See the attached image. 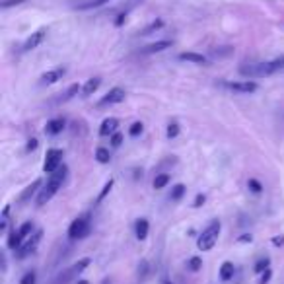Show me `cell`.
<instances>
[{
    "label": "cell",
    "mask_w": 284,
    "mask_h": 284,
    "mask_svg": "<svg viewBox=\"0 0 284 284\" xmlns=\"http://www.w3.org/2000/svg\"><path fill=\"white\" fill-rule=\"evenodd\" d=\"M67 176H69V167L67 166H60L55 173H51L49 179H47V183L41 187L39 195H37V206L47 205L51 199L59 193V189L62 187Z\"/></svg>",
    "instance_id": "1"
},
{
    "label": "cell",
    "mask_w": 284,
    "mask_h": 284,
    "mask_svg": "<svg viewBox=\"0 0 284 284\" xmlns=\"http://www.w3.org/2000/svg\"><path fill=\"white\" fill-rule=\"evenodd\" d=\"M284 69V55L276 57V59L269 60V62H257V64H244L239 67V72L247 76V78H261V76H271L274 72Z\"/></svg>",
    "instance_id": "2"
},
{
    "label": "cell",
    "mask_w": 284,
    "mask_h": 284,
    "mask_svg": "<svg viewBox=\"0 0 284 284\" xmlns=\"http://www.w3.org/2000/svg\"><path fill=\"white\" fill-rule=\"evenodd\" d=\"M90 263H92V259L90 257H84V259H80V261H76L74 265H70V267H67L64 271H60L55 278H53V284H70L74 282L76 278H78L80 274L84 273L86 269L90 267Z\"/></svg>",
    "instance_id": "3"
},
{
    "label": "cell",
    "mask_w": 284,
    "mask_h": 284,
    "mask_svg": "<svg viewBox=\"0 0 284 284\" xmlns=\"http://www.w3.org/2000/svg\"><path fill=\"white\" fill-rule=\"evenodd\" d=\"M220 230H222L220 220H212V222H210V224L203 230V234L199 235V239H196V247H199L201 251H210V249L216 245V242H218Z\"/></svg>",
    "instance_id": "4"
},
{
    "label": "cell",
    "mask_w": 284,
    "mask_h": 284,
    "mask_svg": "<svg viewBox=\"0 0 284 284\" xmlns=\"http://www.w3.org/2000/svg\"><path fill=\"white\" fill-rule=\"evenodd\" d=\"M92 230V222H90V214L78 216L69 228V237L70 239H84L90 235Z\"/></svg>",
    "instance_id": "5"
},
{
    "label": "cell",
    "mask_w": 284,
    "mask_h": 284,
    "mask_svg": "<svg viewBox=\"0 0 284 284\" xmlns=\"http://www.w3.org/2000/svg\"><path fill=\"white\" fill-rule=\"evenodd\" d=\"M41 237H43V230H35L33 234L21 244V247L18 251H14L16 253V259H26V257H30L31 253H35V249H37V245H39Z\"/></svg>",
    "instance_id": "6"
},
{
    "label": "cell",
    "mask_w": 284,
    "mask_h": 284,
    "mask_svg": "<svg viewBox=\"0 0 284 284\" xmlns=\"http://www.w3.org/2000/svg\"><path fill=\"white\" fill-rule=\"evenodd\" d=\"M60 166H62V150H59V148H49L47 154H45V162H43V171L51 176Z\"/></svg>",
    "instance_id": "7"
},
{
    "label": "cell",
    "mask_w": 284,
    "mask_h": 284,
    "mask_svg": "<svg viewBox=\"0 0 284 284\" xmlns=\"http://www.w3.org/2000/svg\"><path fill=\"white\" fill-rule=\"evenodd\" d=\"M224 86L232 92H237V94H253L257 92V82L253 80H237V82H224Z\"/></svg>",
    "instance_id": "8"
},
{
    "label": "cell",
    "mask_w": 284,
    "mask_h": 284,
    "mask_svg": "<svg viewBox=\"0 0 284 284\" xmlns=\"http://www.w3.org/2000/svg\"><path fill=\"white\" fill-rule=\"evenodd\" d=\"M45 37H47V28H41V30L33 31L30 37L26 39V43H24V47H21V51H24V53H30V51L37 49L41 43L45 41Z\"/></svg>",
    "instance_id": "9"
},
{
    "label": "cell",
    "mask_w": 284,
    "mask_h": 284,
    "mask_svg": "<svg viewBox=\"0 0 284 284\" xmlns=\"http://www.w3.org/2000/svg\"><path fill=\"white\" fill-rule=\"evenodd\" d=\"M125 96H127V94H125V90H123V88H111L107 94L103 96V98L99 99L98 105H99V107H105V105H115V103L125 101Z\"/></svg>",
    "instance_id": "10"
},
{
    "label": "cell",
    "mask_w": 284,
    "mask_h": 284,
    "mask_svg": "<svg viewBox=\"0 0 284 284\" xmlns=\"http://www.w3.org/2000/svg\"><path fill=\"white\" fill-rule=\"evenodd\" d=\"M67 74V69L64 67H57V69H51L47 70L45 74H41V84H47V86H51V84H57L59 80H62V76Z\"/></svg>",
    "instance_id": "11"
},
{
    "label": "cell",
    "mask_w": 284,
    "mask_h": 284,
    "mask_svg": "<svg viewBox=\"0 0 284 284\" xmlns=\"http://www.w3.org/2000/svg\"><path fill=\"white\" fill-rule=\"evenodd\" d=\"M171 45H173L171 39H162V41H156V43H150L146 47H142L140 53L142 55H154V53H162V51L166 49H171Z\"/></svg>",
    "instance_id": "12"
},
{
    "label": "cell",
    "mask_w": 284,
    "mask_h": 284,
    "mask_svg": "<svg viewBox=\"0 0 284 284\" xmlns=\"http://www.w3.org/2000/svg\"><path fill=\"white\" fill-rule=\"evenodd\" d=\"M64 127H67V121L64 119H51V121H47V125H45V135H49V137H57V135H60L62 130H64Z\"/></svg>",
    "instance_id": "13"
},
{
    "label": "cell",
    "mask_w": 284,
    "mask_h": 284,
    "mask_svg": "<svg viewBox=\"0 0 284 284\" xmlns=\"http://www.w3.org/2000/svg\"><path fill=\"white\" fill-rule=\"evenodd\" d=\"M117 127H119V121L115 117L103 119V123H101V127H99V135H101V137L115 135V133H117Z\"/></svg>",
    "instance_id": "14"
},
{
    "label": "cell",
    "mask_w": 284,
    "mask_h": 284,
    "mask_svg": "<svg viewBox=\"0 0 284 284\" xmlns=\"http://www.w3.org/2000/svg\"><path fill=\"white\" fill-rule=\"evenodd\" d=\"M41 187H43V181L41 179H35L31 185H28L24 191H21V195H20V203H28L31 196L35 195L37 191H41Z\"/></svg>",
    "instance_id": "15"
},
{
    "label": "cell",
    "mask_w": 284,
    "mask_h": 284,
    "mask_svg": "<svg viewBox=\"0 0 284 284\" xmlns=\"http://www.w3.org/2000/svg\"><path fill=\"white\" fill-rule=\"evenodd\" d=\"M24 242H26V239H24V235L20 234V230H12L10 235H8V239H6V245L10 247L12 251H18Z\"/></svg>",
    "instance_id": "16"
},
{
    "label": "cell",
    "mask_w": 284,
    "mask_h": 284,
    "mask_svg": "<svg viewBox=\"0 0 284 284\" xmlns=\"http://www.w3.org/2000/svg\"><path fill=\"white\" fill-rule=\"evenodd\" d=\"M148 230H150V224H148L146 218H138L137 224H135V235H137V239L144 242L148 237Z\"/></svg>",
    "instance_id": "17"
},
{
    "label": "cell",
    "mask_w": 284,
    "mask_h": 284,
    "mask_svg": "<svg viewBox=\"0 0 284 284\" xmlns=\"http://www.w3.org/2000/svg\"><path fill=\"white\" fill-rule=\"evenodd\" d=\"M99 84H101V78H98V76H96V78H90L88 82L82 86V96H84V98H90L92 94H96L99 88Z\"/></svg>",
    "instance_id": "18"
},
{
    "label": "cell",
    "mask_w": 284,
    "mask_h": 284,
    "mask_svg": "<svg viewBox=\"0 0 284 284\" xmlns=\"http://www.w3.org/2000/svg\"><path fill=\"white\" fill-rule=\"evenodd\" d=\"M179 60H187V62H195V64H208V59L205 55H199V53H181Z\"/></svg>",
    "instance_id": "19"
},
{
    "label": "cell",
    "mask_w": 284,
    "mask_h": 284,
    "mask_svg": "<svg viewBox=\"0 0 284 284\" xmlns=\"http://www.w3.org/2000/svg\"><path fill=\"white\" fill-rule=\"evenodd\" d=\"M234 273H235L234 263H230V261H224V263H222V267H220V280H222V282H228V280H232V278H234Z\"/></svg>",
    "instance_id": "20"
},
{
    "label": "cell",
    "mask_w": 284,
    "mask_h": 284,
    "mask_svg": "<svg viewBox=\"0 0 284 284\" xmlns=\"http://www.w3.org/2000/svg\"><path fill=\"white\" fill-rule=\"evenodd\" d=\"M96 160H98L99 164H109V162H111V152H109L107 148L99 146L98 150H96Z\"/></svg>",
    "instance_id": "21"
},
{
    "label": "cell",
    "mask_w": 284,
    "mask_h": 284,
    "mask_svg": "<svg viewBox=\"0 0 284 284\" xmlns=\"http://www.w3.org/2000/svg\"><path fill=\"white\" fill-rule=\"evenodd\" d=\"M78 92H82V88H80L78 84H72L67 92H64V96L60 98V101H70V99L74 98V96H78Z\"/></svg>",
    "instance_id": "22"
},
{
    "label": "cell",
    "mask_w": 284,
    "mask_h": 284,
    "mask_svg": "<svg viewBox=\"0 0 284 284\" xmlns=\"http://www.w3.org/2000/svg\"><path fill=\"white\" fill-rule=\"evenodd\" d=\"M185 185H183V183H177L176 187H173V189H171V195H169V199H171V201H179V199H181V196L185 195Z\"/></svg>",
    "instance_id": "23"
},
{
    "label": "cell",
    "mask_w": 284,
    "mask_h": 284,
    "mask_svg": "<svg viewBox=\"0 0 284 284\" xmlns=\"http://www.w3.org/2000/svg\"><path fill=\"white\" fill-rule=\"evenodd\" d=\"M169 179H171V177L167 176V173H160V176H156V179H154V189H164V187L169 183Z\"/></svg>",
    "instance_id": "24"
},
{
    "label": "cell",
    "mask_w": 284,
    "mask_h": 284,
    "mask_svg": "<svg viewBox=\"0 0 284 284\" xmlns=\"http://www.w3.org/2000/svg\"><path fill=\"white\" fill-rule=\"evenodd\" d=\"M105 2H109V0H88V2H82V4H78L80 10H88V8H98V6H101V4H105Z\"/></svg>",
    "instance_id": "25"
},
{
    "label": "cell",
    "mask_w": 284,
    "mask_h": 284,
    "mask_svg": "<svg viewBox=\"0 0 284 284\" xmlns=\"http://www.w3.org/2000/svg\"><path fill=\"white\" fill-rule=\"evenodd\" d=\"M18 230H20V234L24 235V239H28V237L33 234V222H31V220H28V222H24V224H21Z\"/></svg>",
    "instance_id": "26"
},
{
    "label": "cell",
    "mask_w": 284,
    "mask_h": 284,
    "mask_svg": "<svg viewBox=\"0 0 284 284\" xmlns=\"http://www.w3.org/2000/svg\"><path fill=\"white\" fill-rule=\"evenodd\" d=\"M187 267H189V271L196 273V271H201V267H203V259H201V257H191V259L187 261Z\"/></svg>",
    "instance_id": "27"
},
{
    "label": "cell",
    "mask_w": 284,
    "mask_h": 284,
    "mask_svg": "<svg viewBox=\"0 0 284 284\" xmlns=\"http://www.w3.org/2000/svg\"><path fill=\"white\" fill-rule=\"evenodd\" d=\"M162 26H164V20H156V21H152V24H150V26H148V28H144V30L140 31V35H150V33H152V31L160 30V28H162Z\"/></svg>",
    "instance_id": "28"
},
{
    "label": "cell",
    "mask_w": 284,
    "mask_h": 284,
    "mask_svg": "<svg viewBox=\"0 0 284 284\" xmlns=\"http://www.w3.org/2000/svg\"><path fill=\"white\" fill-rule=\"evenodd\" d=\"M142 130H144V125L140 123V121H137V123H133L130 125V128H128V135L133 138H137L138 135H142Z\"/></svg>",
    "instance_id": "29"
},
{
    "label": "cell",
    "mask_w": 284,
    "mask_h": 284,
    "mask_svg": "<svg viewBox=\"0 0 284 284\" xmlns=\"http://www.w3.org/2000/svg\"><path fill=\"white\" fill-rule=\"evenodd\" d=\"M35 280H37V273L35 271H28L20 278V284H35Z\"/></svg>",
    "instance_id": "30"
},
{
    "label": "cell",
    "mask_w": 284,
    "mask_h": 284,
    "mask_svg": "<svg viewBox=\"0 0 284 284\" xmlns=\"http://www.w3.org/2000/svg\"><path fill=\"white\" fill-rule=\"evenodd\" d=\"M269 265H271V259H269V257H265V259H261V261H257V263H255V273H265V271L269 269Z\"/></svg>",
    "instance_id": "31"
},
{
    "label": "cell",
    "mask_w": 284,
    "mask_h": 284,
    "mask_svg": "<svg viewBox=\"0 0 284 284\" xmlns=\"http://www.w3.org/2000/svg\"><path fill=\"white\" fill-rule=\"evenodd\" d=\"M148 271H150V267H148V261H140V265H138V278L140 280H144L146 278Z\"/></svg>",
    "instance_id": "32"
},
{
    "label": "cell",
    "mask_w": 284,
    "mask_h": 284,
    "mask_svg": "<svg viewBox=\"0 0 284 284\" xmlns=\"http://www.w3.org/2000/svg\"><path fill=\"white\" fill-rule=\"evenodd\" d=\"M247 187L251 189V193H257V195L263 191V185H261L257 179H249V181H247Z\"/></svg>",
    "instance_id": "33"
},
{
    "label": "cell",
    "mask_w": 284,
    "mask_h": 284,
    "mask_svg": "<svg viewBox=\"0 0 284 284\" xmlns=\"http://www.w3.org/2000/svg\"><path fill=\"white\" fill-rule=\"evenodd\" d=\"M166 135H167V138H176L177 135H179V125H177V123H169Z\"/></svg>",
    "instance_id": "34"
},
{
    "label": "cell",
    "mask_w": 284,
    "mask_h": 284,
    "mask_svg": "<svg viewBox=\"0 0 284 284\" xmlns=\"http://www.w3.org/2000/svg\"><path fill=\"white\" fill-rule=\"evenodd\" d=\"M121 144H123V135H121V133L117 130L115 135H111V146H113V148H119Z\"/></svg>",
    "instance_id": "35"
},
{
    "label": "cell",
    "mask_w": 284,
    "mask_h": 284,
    "mask_svg": "<svg viewBox=\"0 0 284 284\" xmlns=\"http://www.w3.org/2000/svg\"><path fill=\"white\" fill-rule=\"evenodd\" d=\"M111 187H113V179H109L107 183H105V187H103V191L99 193V196H98V203H101L103 199H105V195H107L109 191H111Z\"/></svg>",
    "instance_id": "36"
},
{
    "label": "cell",
    "mask_w": 284,
    "mask_h": 284,
    "mask_svg": "<svg viewBox=\"0 0 284 284\" xmlns=\"http://www.w3.org/2000/svg\"><path fill=\"white\" fill-rule=\"evenodd\" d=\"M8 214H10V206L4 208L2 212V222H0V230H6V224H8Z\"/></svg>",
    "instance_id": "37"
},
{
    "label": "cell",
    "mask_w": 284,
    "mask_h": 284,
    "mask_svg": "<svg viewBox=\"0 0 284 284\" xmlns=\"http://www.w3.org/2000/svg\"><path fill=\"white\" fill-rule=\"evenodd\" d=\"M21 2H26V0H4L0 6L2 8H10V6H16V4H21Z\"/></svg>",
    "instance_id": "38"
},
{
    "label": "cell",
    "mask_w": 284,
    "mask_h": 284,
    "mask_svg": "<svg viewBox=\"0 0 284 284\" xmlns=\"http://www.w3.org/2000/svg\"><path fill=\"white\" fill-rule=\"evenodd\" d=\"M271 276H273V273H271V269H267L263 273V276H261V280H259V284H267L269 280H271Z\"/></svg>",
    "instance_id": "39"
},
{
    "label": "cell",
    "mask_w": 284,
    "mask_h": 284,
    "mask_svg": "<svg viewBox=\"0 0 284 284\" xmlns=\"http://www.w3.org/2000/svg\"><path fill=\"white\" fill-rule=\"evenodd\" d=\"M237 242H239V244H251V242H253V235L244 234L242 237H237Z\"/></svg>",
    "instance_id": "40"
},
{
    "label": "cell",
    "mask_w": 284,
    "mask_h": 284,
    "mask_svg": "<svg viewBox=\"0 0 284 284\" xmlns=\"http://www.w3.org/2000/svg\"><path fill=\"white\" fill-rule=\"evenodd\" d=\"M35 148H37V138H31V140H28V146H26V150L31 152V150H35Z\"/></svg>",
    "instance_id": "41"
},
{
    "label": "cell",
    "mask_w": 284,
    "mask_h": 284,
    "mask_svg": "<svg viewBox=\"0 0 284 284\" xmlns=\"http://www.w3.org/2000/svg\"><path fill=\"white\" fill-rule=\"evenodd\" d=\"M125 20H127V12H123V14H119V18H117V20H115V26H117V28H119V26H123V21H125Z\"/></svg>",
    "instance_id": "42"
},
{
    "label": "cell",
    "mask_w": 284,
    "mask_h": 284,
    "mask_svg": "<svg viewBox=\"0 0 284 284\" xmlns=\"http://www.w3.org/2000/svg\"><path fill=\"white\" fill-rule=\"evenodd\" d=\"M205 201H206V199H205V195H196V199H195V205H193V206H196V208H199V206H203V205H205Z\"/></svg>",
    "instance_id": "43"
},
{
    "label": "cell",
    "mask_w": 284,
    "mask_h": 284,
    "mask_svg": "<svg viewBox=\"0 0 284 284\" xmlns=\"http://www.w3.org/2000/svg\"><path fill=\"white\" fill-rule=\"evenodd\" d=\"M273 245H276V247L284 245V235H280V237H273Z\"/></svg>",
    "instance_id": "44"
},
{
    "label": "cell",
    "mask_w": 284,
    "mask_h": 284,
    "mask_svg": "<svg viewBox=\"0 0 284 284\" xmlns=\"http://www.w3.org/2000/svg\"><path fill=\"white\" fill-rule=\"evenodd\" d=\"M76 284H90V282H88V280H78Z\"/></svg>",
    "instance_id": "45"
},
{
    "label": "cell",
    "mask_w": 284,
    "mask_h": 284,
    "mask_svg": "<svg viewBox=\"0 0 284 284\" xmlns=\"http://www.w3.org/2000/svg\"><path fill=\"white\" fill-rule=\"evenodd\" d=\"M162 284H171V282H169V280H167V278H164V280H162Z\"/></svg>",
    "instance_id": "46"
},
{
    "label": "cell",
    "mask_w": 284,
    "mask_h": 284,
    "mask_svg": "<svg viewBox=\"0 0 284 284\" xmlns=\"http://www.w3.org/2000/svg\"><path fill=\"white\" fill-rule=\"evenodd\" d=\"M103 284H109V280H103Z\"/></svg>",
    "instance_id": "47"
}]
</instances>
